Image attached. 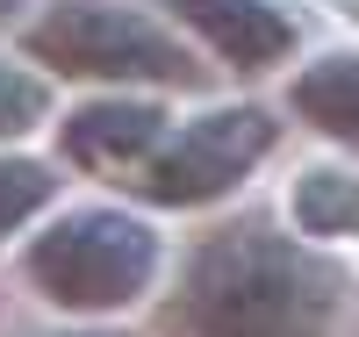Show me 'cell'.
Returning a JSON list of instances; mask_svg holds the SVG:
<instances>
[{"instance_id": "obj_1", "label": "cell", "mask_w": 359, "mask_h": 337, "mask_svg": "<svg viewBox=\"0 0 359 337\" xmlns=\"http://www.w3.org/2000/svg\"><path fill=\"white\" fill-rule=\"evenodd\" d=\"M345 280L316 259L302 230L280 237L273 223H223L208 230L165 294V337H331Z\"/></svg>"}, {"instance_id": "obj_2", "label": "cell", "mask_w": 359, "mask_h": 337, "mask_svg": "<svg viewBox=\"0 0 359 337\" xmlns=\"http://www.w3.org/2000/svg\"><path fill=\"white\" fill-rule=\"evenodd\" d=\"M165 266V237L151 216L137 208H115V201H86L50 216L22 252V273L50 309L65 316H115V309H137L151 294Z\"/></svg>"}, {"instance_id": "obj_3", "label": "cell", "mask_w": 359, "mask_h": 337, "mask_svg": "<svg viewBox=\"0 0 359 337\" xmlns=\"http://www.w3.org/2000/svg\"><path fill=\"white\" fill-rule=\"evenodd\" d=\"M22 57L94 86H201V57L130 0H50L22 29Z\"/></svg>"}, {"instance_id": "obj_4", "label": "cell", "mask_w": 359, "mask_h": 337, "mask_svg": "<svg viewBox=\"0 0 359 337\" xmlns=\"http://www.w3.org/2000/svg\"><path fill=\"white\" fill-rule=\"evenodd\" d=\"M273 137H280V122L266 115V108H252V101H237V108H201V115H187V122H172L165 144L144 158L137 194L151 201V208H208V201L237 194V187L266 165Z\"/></svg>"}, {"instance_id": "obj_5", "label": "cell", "mask_w": 359, "mask_h": 337, "mask_svg": "<svg viewBox=\"0 0 359 337\" xmlns=\"http://www.w3.org/2000/svg\"><path fill=\"white\" fill-rule=\"evenodd\" d=\"M172 115L151 101V94H130V86H108V94L79 101L65 122H57V151H65V165L79 172H144V158L165 144Z\"/></svg>"}, {"instance_id": "obj_6", "label": "cell", "mask_w": 359, "mask_h": 337, "mask_svg": "<svg viewBox=\"0 0 359 337\" xmlns=\"http://www.w3.org/2000/svg\"><path fill=\"white\" fill-rule=\"evenodd\" d=\"M158 8L180 29H194L230 72H273L302 43V29H294V15L280 0H158Z\"/></svg>"}, {"instance_id": "obj_7", "label": "cell", "mask_w": 359, "mask_h": 337, "mask_svg": "<svg viewBox=\"0 0 359 337\" xmlns=\"http://www.w3.org/2000/svg\"><path fill=\"white\" fill-rule=\"evenodd\" d=\"M287 108L331 144H359V50H323L287 79Z\"/></svg>"}, {"instance_id": "obj_8", "label": "cell", "mask_w": 359, "mask_h": 337, "mask_svg": "<svg viewBox=\"0 0 359 337\" xmlns=\"http://www.w3.org/2000/svg\"><path fill=\"white\" fill-rule=\"evenodd\" d=\"M287 216L302 237L331 244V237H359V172L352 165H309L287 194Z\"/></svg>"}, {"instance_id": "obj_9", "label": "cell", "mask_w": 359, "mask_h": 337, "mask_svg": "<svg viewBox=\"0 0 359 337\" xmlns=\"http://www.w3.org/2000/svg\"><path fill=\"white\" fill-rule=\"evenodd\" d=\"M50 201H57V165L22 158V151H0V244L15 230H29Z\"/></svg>"}, {"instance_id": "obj_10", "label": "cell", "mask_w": 359, "mask_h": 337, "mask_svg": "<svg viewBox=\"0 0 359 337\" xmlns=\"http://www.w3.org/2000/svg\"><path fill=\"white\" fill-rule=\"evenodd\" d=\"M50 122V79L29 72L22 57H0V144H15Z\"/></svg>"}, {"instance_id": "obj_11", "label": "cell", "mask_w": 359, "mask_h": 337, "mask_svg": "<svg viewBox=\"0 0 359 337\" xmlns=\"http://www.w3.org/2000/svg\"><path fill=\"white\" fill-rule=\"evenodd\" d=\"M43 337H123V330H43Z\"/></svg>"}, {"instance_id": "obj_12", "label": "cell", "mask_w": 359, "mask_h": 337, "mask_svg": "<svg viewBox=\"0 0 359 337\" xmlns=\"http://www.w3.org/2000/svg\"><path fill=\"white\" fill-rule=\"evenodd\" d=\"M22 8H29V0H0V22H15V15H22Z\"/></svg>"}]
</instances>
